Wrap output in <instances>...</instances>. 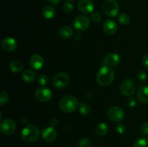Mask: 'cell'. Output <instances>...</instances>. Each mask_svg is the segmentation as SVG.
I'll return each mask as SVG.
<instances>
[{"label": "cell", "mask_w": 148, "mask_h": 147, "mask_svg": "<svg viewBox=\"0 0 148 147\" xmlns=\"http://www.w3.org/2000/svg\"><path fill=\"white\" fill-rule=\"evenodd\" d=\"M115 78V72L109 66L104 65L98 70L96 75V81L101 86H106L111 84Z\"/></svg>", "instance_id": "6da1fadb"}, {"label": "cell", "mask_w": 148, "mask_h": 147, "mask_svg": "<svg viewBox=\"0 0 148 147\" xmlns=\"http://www.w3.org/2000/svg\"><path fill=\"white\" fill-rule=\"evenodd\" d=\"M40 134V130L37 125L29 124L22 130L21 138L25 143H33L38 139Z\"/></svg>", "instance_id": "7a4b0ae2"}, {"label": "cell", "mask_w": 148, "mask_h": 147, "mask_svg": "<svg viewBox=\"0 0 148 147\" xmlns=\"http://www.w3.org/2000/svg\"><path fill=\"white\" fill-rule=\"evenodd\" d=\"M79 102L76 97L72 95H66L62 97L59 102V107L63 112L66 113L73 112L78 108Z\"/></svg>", "instance_id": "3957f363"}, {"label": "cell", "mask_w": 148, "mask_h": 147, "mask_svg": "<svg viewBox=\"0 0 148 147\" xmlns=\"http://www.w3.org/2000/svg\"><path fill=\"white\" fill-rule=\"evenodd\" d=\"M102 8L104 14L108 17H114L119 12V5L116 0H106Z\"/></svg>", "instance_id": "277c9868"}, {"label": "cell", "mask_w": 148, "mask_h": 147, "mask_svg": "<svg viewBox=\"0 0 148 147\" xmlns=\"http://www.w3.org/2000/svg\"><path fill=\"white\" fill-rule=\"evenodd\" d=\"M17 128L15 122L12 119L6 118L1 120L0 123V130L1 132L5 135H10L14 133Z\"/></svg>", "instance_id": "5b68a950"}, {"label": "cell", "mask_w": 148, "mask_h": 147, "mask_svg": "<svg viewBox=\"0 0 148 147\" xmlns=\"http://www.w3.org/2000/svg\"><path fill=\"white\" fill-rule=\"evenodd\" d=\"M108 117L114 122H121L125 118L124 111L118 106H112L108 110Z\"/></svg>", "instance_id": "8992f818"}, {"label": "cell", "mask_w": 148, "mask_h": 147, "mask_svg": "<svg viewBox=\"0 0 148 147\" xmlns=\"http://www.w3.org/2000/svg\"><path fill=\"white\" fill-rule=\"evenodd\" d=\"M70 82L69 76L66 73L60 72L54 75L52 79V82L55 87L56 88H64L67 86Z\"/></svg>", "instance_id": "52a82bcc"}, {"label": "cell", "mask_w": 148, "mask_h": 147, "mask_svg": "<svg viewBox=\"0 0 148 147\" xmlns=\"http://www.w3.org/2000/svg\"><path fill=\"white\" fill-rule=\"evenodd\" d=\"M53 94L51 89L45 86H40L36 90L35 92V97L36 99L41 102H46L51 100L52 98Z\"/></svg>", "instance_id": "ba28073f"}, {"label": "cell", "mask_w": 148, "mask_h": 147, "mask_svg": "<svg viewBox=\"0 0 148 147\" xmlns=\"http://www.w3.org/2000/svg\"><path fill=\"white\" fill-rule=\"evenodd\" d=\"M90 24V20L85 15H78L75 18L73 26L76 30L79 31L86 30Z\"/></svg>", "instance_id": "9c48e42d"}, {"label": "cell", "mask_w": 148, "mask_h": 147, "mask_svg": "<svg viewBox=\"0 0 148 147\" xmlns=\"http://www.w3.org/2000/svg\"><path fill=\"white\" fill-rule=\"evenodd\" d=\"M135 92V83L133 80L126 79L121 85V92L124 96L131 97Z\"/></svg>", "instance_id": "30bf717a"}, {"label": "cell", "mask_w": 148, "mask_h": 147, "mask_svg": "<svg viewBox=\"0 0 148 147\" xmlns=\"http://www.w3.org/2000/svg\"><path fill=\"white\" fill-rule=\"evenodd\" d=\"M41 136L46 142H53L57 138V132L53 127H47L42 131Z\"/></svg>", "instance_id": "8fae6325"}, {"label": "cell", "mask_w": 148, "mask_h": 147, "mask_svg": "<svg viewBox=\"0 0 148 147\" xmlns=\"http://www.w3.org/2000/svg\"><path fill=\"white\" fill-rule=\"evenodd\" d=\"M29 63L32 69H35V70H40L44 65V59L42 57L41 55L35 53V54L32 55V56L30 57Z\"/></svg>", "instance_id": "7c38bea8"}, {"label": "cell", "mask_w": 148, "mask_h": 147, "mask_svg": "<svg viewBox=\"0 0 148 147\" xmlns=\"http://www.w3.org/2000/svg\"><path fill=\"white\" fill-rule=\"evenodd\" d=\"M77 7L79 12L83 14H90L94 10V3L91 0H80Z\"/></svg>", "instance_id": "4fadbf2b"}, {"label": "cell", "mask_w": 148, "mask_h": 147, "mask_svg": "<svg viewBox=\"0 0 148 147\" xmlns=\"http://www.w3.org/2000/svg\"><path fill=\"white\" fill-rule=\"evenodd\" d=\"M17 46V43L16 40L13 37H5L1 41V47L5 51L12 52L16 49Z\"/></svg>", "instance_id": "5bb4252c"}, {"label": "cell", "mask_w": 148, "mask_h": 147, "mask_svg": "<svg viewBox=\"0 0 148 147\" xmlns=\"http://www.w3.org/2000/svg\"><path fill=\"white\" fill-rule=\"evenodd\" d=\"M120 56L116 53H111L107 55L103 60V63L107 66H115L120 62Z\"/></svg>", "instance_id": "9a60e30c"}, {"label": "cell", "mask_w": 148, "mask_h": 147, "mask_svg": "<svg viewBox=\"0 0 148 147\" xmlns=\"http://www.w3.org/2000/svg\"><path fill=\"white\" fill-rule=\"evenodd\" d=\"M103 30L108 35H114L118 30V24L114 20H107L103 23Z\"/></svg>", "instance_id": "2e32d148"}, {"label": "cell", "mask_w": 148, "mask_h": 147, "mask_svg": "<svg viewBox=\"0 0 148 147\" xmlns=\"http://www.w3.org/2000/svg\"><path fill=\"white\" fill-rule=\"evenodd\" d=\"M137 97L142 103H148V86L143 85L137 90Z\"/></svg>", "instance_id": "e0dca14e"}, {"label": "cell", "mask_w": 148, "mask_h": 147, "mask_svg": "<svg viewBox=\"0 0 148 147\" xmlns=\"http://www.w3.org/2000/svg\"><path fill=\"white\" fill-rule=\"evenodd\" d=\"M73 35V30L69 26H63L58 30V35L62 39L69 38Z\"/></svg>", "instance_id": "ac0fdd59"}, {"label": "cell", "mask_w": 148, "mask_h": 147, "mask_svg": "<svg viewBox=\"0 0 148 147\" xmlns=\"http://www.w3.org/2000/svg\"><path fill=\"white\" fill-rule=\"evenodd\" d=\"M42 13H43V17L46 19H48V20H51V19L53 18L56 15L55 9L52 6L50 5L44 6L43 10H42Z\"/></svg>", "instance_id": "d6986e66"}, {"label": "cell", "mask_w": 148, "mask_h": 147, "mask_svg": "<svg viewBox=\"0 0 148 147\" xmlns=\"http://www.w3.org/2000/svg\"><path fill=\"white\" fill-rule=\"evenodd\" d=\"M95 133L98 136H104L108 131V126L105 122H101L98 124L95 128Z\"/></svg>", "instance_id": "ffe728a7"}, {"label": "cell", "mask_w": 148, "mask_h": 147, "mask_svg": "<svg viewBox=\"0 0 148 147\" xmlns=\"http://www.w3.org/2000/svg\"><path fill=\"white\" fill-rule=\"evenodd\" d=\"M36 73L33 71L30 70V69H27V70L24 71L23 73L22 74V78L26 82H33L36 79Z\"/></svg>", "instance_id": "44dd1931"}, {"label": "cell", "mask_w": 148, "mask_h": 147, "mask_svg": "<svg viewBox=\"0 0 148 147\" xmlns=\"http://www.w3.org/2000/svg\"><path fill=\"white\" fill-rule=\"evenodd\" d=\"M23 66H24L23 63L20 61L14 60L10 63V69L11 71L14 72V73H17L23 70Z\"/></svg>", "instance_id": "7402d4cb"}, {"label": "cell", "mask_w": 148, "mask_h": 147, "mask_svg": "<svg viewBox=\"0 0 148 147\" xmlns=\"http://www.w3.org/2000/svg\"><path fill=\"white\" fill-rule=\"evenodd\" d=\"M79 112L82 115H88L91 112V108L87 102H82L79 105Z\"/></svg>", "instance_id": "603a6c76"}, {"label": "cell", "mask_w": 148, "mask_h": 147, "mask_svg": "<svg viewBox=\"0 0 148 147\" xmlns=\"http://www.w3.org/2000/svg\"><path fill=\"white\" fill-rule=\"evenodd\" d=\"M119 22L120 24H123V25H127V24H130V17L128 14H125V13H121L119 15L118 17Z\"/></svg>", "instance_id": "cb8c5ba5"}, {"label": "cell", "mask_w": 148, "mask_h": 147, "mask_svg": "<svg viewBox=\"0 0 148 147\" xmlns=\"http://www.w3.org/2000/svg\"><path fill=\"white\" fill-rule=\"evenodd\" d=\"M9 101V95L6 91H1L0 93V105L1 107L5 105Z\"/></svg>", "instance_id": "d4e9b609"}, {"label": "cell", "mask_w": 148, "mask_h": 147, "mask_svg": "<svg viewBox=\"0 0 148 147\" xmlns=\"http://www.w3.org/2000/svg\"><path fill=\"white\" fill-rule=\"evenodd\" d=\"M134 147H148V138H138L134 142Z\"/></svg>", "instance_id": "484cf974"}, {"label": "cell", "mask_w": 148, "mask_h": 147, "mask_svg": "<svg viewBox=\"0 0 148 147\" xmlns=\"http://www.w3.org/2000/svg\"><path fill=\"white\" fill-rule=\"evenodd\" d=\"M79 147H92V143L89 138H83L79 141Z\"/></svg>", "instance_id": "4316f807"}, {"label": "cell", "mask_w": 148, "mask_h": 147, "mask_svg": "<svg viewBox=\"0 0 148 147\" xmlns=\"http://www.w3.org/2000/svg\"><path fill=\"white\" fill-rule=\"evenodd\" d=\"M74 10V6L70 1H66L63 4V10L66 13H71Z\"/></svg>", "instance_id": "83f0119b"}, {"label": "cell", "mask_w": 148, "mask_h": 147, "mask_svg": "<svg viewBox=\"0 0 148 147\" xmlns=\"http://www.w3.org/2000/svg\"><path fill=\"white\" fill-rule=\"evenodd\" d=\"M139 131L140 133L143 135H146L148 134V122H143L140 125V128H139Z\"/></svg>", "instance_id": "f1b7e54d"}, {"label": "cell", "mask_w": 148, "mask_h": 147, "mask_svg": "<svg viewBox=\"0 0 148 147\" xmlns=\"http://www.w3.org/2000/svg\"><path fill=\"white\" fill-rule=\"evenodd\" d=\"M38 82L39 84L40 85H45L49 82V79L47 76L44 74L39 75L38 77Z\"/></svg>", "instance_id": "f546056e"}, {"label": "cell", "mask_w": 148, "mask_h": 147, "mask_svg": "<svg viewBox=\"0 0 148 147\" xmlns=\"http://www.w3.org/2000/svg\"><path fill=\"white\" fill-rule=\"evenodd\" d=\"M116 130L117 133L119 134H123L126 132L127 131V126L125 125V124L122 123V122H120L116 127Z\"/></svg>", "instance_id": "4dcf8cb0"}, {"label": "cell", "mask_w": 148, "mask_h": 147, "mask_svg": "<svg viewBox=\"0 0 148 147\" xmlns=\"http://www.w3.org/2000/svg\"><path fill=\"white\" fill-rule=\"evenodd\" d=\"M91 20L95 23L100 22L101 20V14L98 12H92V15H91Z\"/></svg>", "instance_id": "1f68e13d"}, {"label": "cell", "mask_w": 148, "mask_h": 147, "mask_svg": "<svg viewBox=\"0 0 148 147\" xmlns=\"http://www.w3.org/2000/svg\"><path fill=\"white\" fill-rule=\"evenodd\" d=\"M138 76V79H140V82H145L146 79H147V74H146L145 71H141L139 72L138 76Z\"/></svg>", "instance_id": "d6a6232c"}, {"label": "cell", "mask_w": 148, "mask_h": 147, "mask_svg": "<svg viewBox=\"0 0 148 147\" xmlns=\"http://www.w3.org/2000/svg\"><path fill=\"white\" fill-rule=\"evenodd\" d=\"M143 66L148 70V54L145 55L143 58Z\"/></svg>", "instance_id": "836d02e7"}, {"label": "cell", "mask_w": 148, "mask_h": 147, "mask_svg": "<svg viewBox=\"0 0 148 147\" xmlns=\"http://www.w3.org/2000/svg\"><path fill=\"white\" fill-rule=\"evenodd\" d=\"M58 124H59V121L56 118H52L50 121V125H51V127H56L58 126Z\"/></svg>", "instance_id": "e575fe53"}, {"label": "cell", "mask_w": 148, "mask_h": 147, "mask_svg": "<svg viewBox=\"0 0 148 147\" xmlns=\"http://www.w3.org/2000/svg\"><path fill=\"white\" fill-rule=\"evenodd\" d=\"M129 104H130V106L132 108H134V107L137 105V101L135 100L134 98L130 97V100H129Z\"/></svg>", "instance_id": "d590c367"}, {"label": "cell", "mask_w": 148, "mask_h": 147, "mask_svg": "<svg viewBox=\"0 0 148 147\" xmlns=\"http://www.w3.org/2000/svg\"><path fill=\"white\" fill-rule=\"evenodd\" d=\"M47 1L49 4H52V5H57L61 2L62 0H47Z\"/></svg>", "instance_id": "8d00e7d4"}, {"label": "cell", "mask_w": 148, "mask_h": 147, "mask_svg": "<svg viewBox=\"0 0 148 147\" xmlns=\"http://www.w3.org/2000/svg\"><path fill=\"white\" fill-rule=\"evenodd\" d=\"M74 38H75V40H79V39H81V35L79 34V33H75V36H74Z\"/></svg>", "instance_id": "74e56055"}, {"label": "cell", "mask_w": 148, "mask_h": 147, "mask_svg": "<svg viewBox=\"0 0 148 147\" xmlns=\"http://www.w3.org/2000/svg\"><path fill=\"white\" fill-rule=\"evenodd\" d=\"M65 1H74V0H65Z\"/></svg>", "instance_id": "f35d334b"}]
</instances>
